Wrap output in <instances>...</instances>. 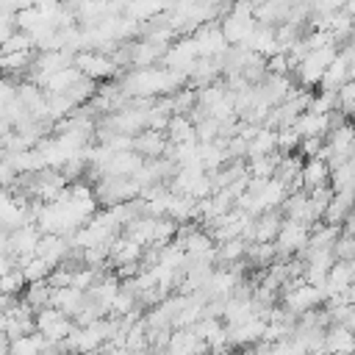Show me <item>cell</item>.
Returning a JSON list of instances; mask_svg holds the SVG:
<instances>
[{"label": "cell", "mask_w": 355, "mask_h": 355, "mask_svg": "<svg viewBox=\"0 0 355 355\" xmlns=\"http://www.w3.org/2000/svg\"><path fill=\"white\" fill-rule=\"evenodd\" d=\"M33 58H36L33 50H22V53H0V75H3V78H11V75H28Z\"/></svg>", "instance_id": "cell-24"}, {"label": "cell", "mask_w": 355, "mask_h": 355, "mask_svg": "<svg viewBox=\"0 0 355 355\" xmlns=\"http://www.w3.org/2000/svg\"><path fill=\"white\" fill-rule=\"evenodd\" d=\"M166 147H169V139H166V133L164 130H141V133H136L133 136V153L136 155H141L144 161H150V158H161L164 153H166Z\"/></svg>", "instance_id": "cell-13"}, {"label": "cell", "mask_w": 355, "mask_h": 355, "mask_svg": "<svg viewBox=\"0 0 355 355\" xmlns=\"http://www.w3.org/2000/svg\"><path fill=\"white\" fill-rule=\"evenodd\" d=\"M291 128L297 130L300 139H311V136L324 139L330 133V114H311V111H305V114H300L291 122Z\"/></svg>", "instance_id": "cell-17"}, {"label": "cell", "mask_w": 355, "mask_h": 355, "mask_svg": "<svg viewBox=\"0 0 355 355\" xmlns=\"http://www.w3.org/2000/svg\"><path fill=\"white\" fill-rule=\"evenodd\" d=\"M166 139L169 144H186V141H197L194 136V122L186 116V114H172L169 122H166Z\"/></svg>", "instance_id": "cell-25"}, {"label": "cell", "mask_w": 355, "mask_h": 355, "mask_svg": "<svg viewBox=\"0 0 355 355\" xmlns=\"http://www.w3.org/2000/svg\"><path fill=\"white\" fill-rule=\"evenodd\" d=\"M22 302L36 313L47 305H53V286L47 280H39V283H28L22 288Z\"/></svg>", "instance_id": "cell-26"}, {"label": "cell", "mask_w": 355, "mask_h": 355, "mask_svg": "<svg viewBox=\"0 0 355 355\" xmlns=\"http://www.w3.org/2000/svg\"><path fill=\"white\" fill-rule=\"evenodd\" d=\"M275 258H277L275 241H272V244L250 241V247H247V261H250V263H255V266H269V263H272Z\"/></svg>", "instance_id": "cell-36"}, {"label": "cell", "mask_w": 355, "mask_h": 355, "mask_svg": "<svg viewBox=\"0 0 355 355\" xmlns=\"http://www.w3.org/2000/svg\"><path fill=\"white\" fill-rule=\"evenodd\" d=\"M17 33V14H8V11H0V44L6 39H11Z\"/></svg>", "instance_id": "cell-42"}, {"label": "cell", "mask_w": 355, "mask_h": 355, "mask_svg": "<svg viewBox=\"0 0 355 355\" xmlns=\"http://www.w3.org/2000/svg\"><path fill=\"white\" fill-rule=\"evenodd\" d=\"M17 266H19L22 277H25V283H39V280H47V277H50V272H53V266H50L47 261H42L39 255H31V258L19 261Z\"/></svg>", "instance_id": "cell-31"}, {"label": "cell", "mask_w": 355, "mask_h": 355, "mask_svg": "<svg viewBox=\"0 0 355 355\" xmlns=\"http://www.w3.org/2000/svg\"><path fill=\"white\" fill-rule=\"evenodd\" d=\"M155 355H169V352H166V349H158V352H155Z\"/></svg>", "instance_id": "cell-49"}, {"label": "cell", "mask_w": 355, "mask_h": 355, "mask_svg": "<svg viewBox=\"0 0 355 355\" xmlns=\"http://www.w3.org/2000/svg\"><path fill=\"white\" fill-rule=\"evenodd\" d=\"M208 355H233L230 349H214V352H208Z\"/></svg>", "instance_id": "cell-46"}, {"label": "cell", "mask_w": 355, "mask_h": 355, "mask_svg": "<svg viewBox=\"0 0 355 355\" xmlns=\"http://www.w3.org/2000/svg\"><path fill=\"white\" fill-rule=\"evenodd\" d=\"M280 297H283L286 311H291L294 316H302V313H308V311H313L316 305H322V302H324L322 291H319V288H313V286H308L302 277L286 280V283H283V288H280Z\"/></svg>", "instance_id": "cell-1"}, {"label": "cell", "mask_w": 355, "mask_h": 355, "mask_svg": "<svg viewBox=\"0 0 355 355\" xmlns=\"http://www.w3.org/2000/svg\"><path fill=\"white\" fill-rule=\"evenodd\" d=\"M338 236H341L338 225H313V227H311V236H308V250L333 247Z\"/></svg>", "instance_id": "cell-34"}, {"label": "cell", "mask_w": 355, "mask_h": 355, "mask_svg": "<svg viewBox=\"0 0 355 355\" xmlns=\"http://www.w3.org/2000/svg\"><path fill=\"white\" fill-rule=\"evenodd\" d=\"M14 94H17V86L11 83V78H3V75H0V108H3L6 103H11Z\"/></svg>", "instance_id": "cell-44"}, {"label": "cell", "mask_w": 355, "mask_h": 355, "mask_svg": "<svg viewBox=\"0 0 355 355\" xmlns=\"http://www.w3.org/2000/svg\"><path fill=\"white\" fill-rule=\"evenodd\" d=\"M83 294L86 291H78L72 286H64V288H53V308L64 311L67 316H75L80 302H83Z\"/></svg>", "instance_id": "cell-28"}, {"label": "cell", "mask_w": 355, "mask_h": 355, "mask_svg": "<svg viewBox=\"0 0 355 355\" xmlns=\"http://www.w3.org/2000/svg\"><path fill=\"white\" fill-rule=\"evenodd\" d=\"M308 236H311V227L308 225H300V222L283 216V225H280L277 239H275L277 258H291V255L305 252L308 250Z\"/></svg>", "instance_id": "cell-4"}, {"label": "cell", "mask_w": 355, "mask_h": 355, "mask_svg": "<svg viewBox=\"0 0 355 355\" xmlns=\"http://www.w3.org/2000/svg\"><path fill=\"white\" fill-rule=\"evenodd\" d=\"M6 347H8V338H6V333L0 330V349H6Z\"/></svg>", "instance_id": "cell-45"}, {"label": "cell", "mask_w": 355, "mask_h": 355, "mask_svg": "<svg viewBox=\"0 0 355 355\" xmlns=\"http://www.w3.org/2000/svg\"><path fill=\"white\" fill-rule=\"evenodd\" d=\"M28 283H25V277H22V272H19V266H14L11 272H6L3 277H0V291L3 294H22V288H25Z\"/></svg>", "instance_id": "cell-37"}, {"label": "cell", "mask_w": 355, "mask_h": 355, "mask_svg": "<svg viewBox=\"0 0 355 355\" xmlns=\"http://www.w3.org/2000/svg\"><path fill=\"white\" fill-rule=\"evenodd\" d=\"M22 50H36L33 47V39L28 33H22V31H17L11 39H6L0 44V53H22Z\"/></svg>", "instance_id": "cell-39"}, {"label": "cell", "mask_w": 355, "mask_h": 355, "mask_svg": "<svg viewBox=\"0 0 355 355\" xmlns=\"http://www.w3.org/2000/svg\"><path fill=\"white\" fill-rule=\"evenodd\" d=\"M69 236H55V233H42L39 244H36V255L42 261H47L50 266H58L67 261V252H69Z\"/></svg>", "instance_id": "cell-15"}, {"label": "cell", "mask_w": 355, "mask_h": 355, "mask_svg": "<svg viewBox=\"0 0 355 355\" xmlns=\"http://www.w3.org/2000/svg\"><path fill=\"white\" fill-rule=\"evenodd\" d=\"M294 67L297 64L288 58V53H275L266 58V75H288L294 72Z\"/></svg>", "instance_id": "cell-38"}, {"label": "cell", "mask_w": 355, "mask_h": 355, "mask_svg": "<svg viewBox=\"0 0 355 355\" xmlns=\"http://www.w3.org/2000/svg\"><path fill=\"white\" fill-rule=\"evenodd\" d=\"M75 327H78V324L72 322V316H67L64 311H58V308H53V305L36 311V333H42V336H44L47 341H53V344L64 341Z\"/></svg>", "instance_id": "cell-5"}, {"label": "cell", "mask_w": 355, "mask_h": 355, "mask_svg": "<svg viewBox=\"0 0 355 355\" xmlns=\"http://www.w3.org/2000/svg\"><path fill=\"white\" fill-rule=\"evenodd\" d=\"M300 147V136H297V130L288 125V128H280L277 130V153L280 155H288L291 150H297Z\"/></svg>", "instance_id": "cell-40"}, {"label": "cell", "mask_w": 355, "mask_h": 355, "mask_svg": "<svg viewBox=\"0 0 355 355\" xmlns=\"http://www.w3.org/2000/svg\"><path fill=\"white\" fill-rule=\"evenodd\" d=\"M241 355H255V349H252V347H247V349H244Z\"/></svg>", "instance_id": "cell-48"}, {"label": "cell", "mask_w": 355, "mask_h": 355, "mask_svg": "<svg viewBox=\"0 0 355 355\" xmlns=\"http://www.w3.org/2000/svg\"><path fill=\"white\" fill-rule=\"evenodd\" d=\"M277 161H280V153L261 155V158H250V161H247V175H250V178H275Z\"/></svg>", "instance_id": "cell-35"}, {"label": "cell", "mask_w": 355, "mask_h": 355, "mask_svg": "<svg viewBox=\"0 0 355 355\" xmlns=\"http://www.w3.org/2000/svg\"><path fill=\"white\" fill-rule=\"evenodd\" d=\"M3 333L8 341L14 338H22V336H31L36 333V313L19 300L8 313H6V322H3Z\"/></svg>", "instance_id": "cell-10"}, {"label": "cell", "mask_w": 355, "mask_h": 355, "mask_svg": "<svg viewBox=\"0 0 355 355\" xmlns=\"http://www.w3.org/2000/svg\"><path fill=\"white\" fill-rule=\"evenodd\" d=\"M272 153H277V130L258 128L247 141V155L244 158L250 161V158H261V155H272Z\"/></svg>", "instance_id": "cell-21"}, {"label": "cell", "mask_w": 355, "mask_h": 355, "mask_svg": "<svg viewBox=\"0 0 355 355\" xmlns=\"http://www.w3.org/2000/svg\"><path fill=\"white\" fill-rule=\"evenodd\" d=\"M175 225H186V222H194L197 219V200L191 197H183V194H172L169 197V205H166V214Z\"/></svg>", "instance_id": "cell-23"}, {"label": "cell", "mask_w": 355, "mask_h": 355, "mask_svg": "<svg viewBox=\"0 0 355 355\" xmlns=\"http://www.w3.org/2000/svg\"><path fill=\"white\" fill-rule=\"evenodd\" d=\"M92 191H94V200L108 205V208L141 197V186L133 178H97Z\"/></svg>", "instance_id": "cell-3"}, {"label": "cell", "mask_w": 355, "mask_h": 355, "mask_svg": "<svg viewBox=\"0 0 355 355\" xmlns=\"http://www.w3.org/2000/svg\"><path fill=\"white\" fill-rule=\"evenodd\" d=\"M78 78H80V69L67 67V69H58L55 75H50V78L42 83V89H44V94H64Z\"/></svg>", "instance_id": "cell-30"}, {"label": "cell", "mask_w": 355, "mask_h": 355, "mask_svg": "<svg viewBox=\"0 0 355 355\" xmlns=\"http://www.w3.org/2000/svg\"><path fill=\"white\" fill-rule=\"evenodd\" d=\"M64 94H67V97H69V100H72V103L80 108V105H86V103H89V100L97 94V80H92V78L80 75V78H78V80H75V83H72V86H69Z\"/></svg>", "instance_id": "cell-33"}, {"label": "cell", "mask_w": 355, "mask_h": 355, "mask_svg": "<svg viewBox=\"0 0 355 355\" xmlns=\"http://www.w3.org/2000/svg\"><path fill=\"white\" fill-rule=\"evenodd\" d=\"M205 349L208 347L194 333V327H175L172 336H169V344H166V352L169 355H202Z\"/></svg>", "instance_id": "cell-14"}, {"label": "cell", "mask_w": 355, "mask_h": 355, "mask_svg": "<svg viewBox=\"0 0 355 355\" xmlns=\"http://www.w3.org/2000/svg\"><path fill=\"white\" fill-rule=\"evenodd\" d=\"M283 211L280 214H286V219H294V222H300V225H308V227H313L322 216H319V211L313 208V202H311V194L302 189V191H291V194H286V200H283V205H280Z\"/></svg>", "instance_id": "cell-8"}, {"label": "cell", "mask_w": 355, "mask_h": 355, "mask_svg": "<svg viewBox=\"0 0 355 355\" xmlns=\"http://www.w3.org/2000/svg\"><path fill=\"white\" fill-rule=\"evenodd\" d=\"M333 255L336 261H352L355 258V236H338L336 244H333Z\"/></svg>", "instance_id": "cell-41"}, {"label": "cell", "mask_w": 355, "mask_h": 355, "mask_svg": "<svg viewBox=\"0 0 355 355\" xmlns=\"http://www.w3.org/2000/svg\"><path fill=\"white\" fill-rule=\"evenodd\" d=\"M247 247H250L247 239H227V241L216 244V261L227 263V266H236V263H241V258H247Z\"/></svg>", "instance_id": "cell-27"}, {"label": "cell", "mask_w": 355, "mask_h": 355, "mask_svg": "<svg viewBox=\"0 0 355 355\" xmlns=\"http://www.w3.org/2000/svg\"><path fill=\"white\" fill-rule=\"evenodd\" d=\"M39 239H42V233H39V227L31 222V225H22V227H17V230H11L8 233V255L19 263V261H25V258H31V255H36V244H39Z\"/></svg>", "instance_id": "cell-12"}, {"label": "cell", "mask_w": 355, "mask_h": 355, "mask_svg": "<svg viewBox=\"0 0 355 355\" xmlns=\"http://www.w3.org/2000/svg\"><path fill=\"white\" fill-rule=\"evenodd\" d=\"M300 180H302V189H305V191H313V189H319V186H327V183H330V164L322 161V158H308V161H302Z\"/></svg>", "instance_id": "cell-20"}, {"label": "cell", "mask_w": 355, "mask_h": 355, "mask_svg": "<svg viewBox=\"0 0 355 355\" xmlns=\"http://www.w3.org/2000/svg\"><path fill=\"white\" fill-rule=\"evenodd\" d=\"M322 147H324V139H319V136H311V139H300V150H302L308 158H316Z\"/></svg>", "instance_id": "cell-43"}, {"label": "cell", "mask_w": 355, "mask_h": 355, "mask_svg": "<svg viewBox=\"0 0 355 355\" xmlns=\"http://www.w3.org/2000/svg\"><path fill=\"white\" fill-rule=\"evenodd\" d=\"M191 42H194L197 58H219V55L230 47L227 39H225L222 31H219V22H205V25H200V28L191 33Z\"/></svg>", "instance_id": "cell-7"}, {"label": "cell", "mask_w": 355, "mask_h": 355, "mask_svg": "<svg viewBox=\"0 0 355 355\" xmlns=\"http://www.w3.org/2000/svg\"><path fill=\"white\" fill-rule=\"evenodd\" d=\"M72 67L80 69V75H86V78H92V80H108V78L116 75V64H114V58L105 55V53H97V50L75 53Z\"/></svg>", "instance_id": "cell-6"}, {"label": "cell", "mask_w": 355, "mask_h": 355, "mask_svg": "<svg viewBox=\"0 0 355 355\" xmlns=\"http://www.w3.org/2000/svg\"><path fill=\"white\" fill-rule=\"evenodd\" d=\"M355 355V330L344 327V324H333L330 330H324V355Z\"/></svg>", "instance_id": "cell-19"}, {"label": "cell", "mask_w": 355, "mask_h": 355, "mask_svg": "<svg viewBox=\"0 0 355 355\" xmlns=\"http://www.w3.org/2000/svg\"><path fill=\"white\" fill-rule=\"evenodd\" d=\"M263 3H266V0H250V6H252V11H255L258 6H263Z\"/></svg>", "instance_id": "cell-47"}, {"label": "cell", "mask_w": 355, "mask_h": 355, "mask_svg": "<svg viewBox=\"0 0 355 355\" xmlns=\"http://www.w3.org/2000/svg\"><path fill=\"white\" fill-rule=\"evenodd\" d=\"M169 191L191 197V200H202L214 189H211V178H208V172L202 166H178L172 180H169Z\"/></svg>", "instance_id": "cell-2"}, {"label": "cell", "mask_w": 355, "mask_h": 355, "mask_svg": "<svg viewBox=\"0 0 355 355\" xmlns=\"http://www.w3.org/2000/svg\"><path fill=\"white\" fill-rule=\"evenodd\" d=\"M194 333L205 341V347L214 352V349H225L227 347V330L222 324V319H214V316H202L197 324H194Z\"/></svg>", "instance_id": "cell-18"}, {"label": "cell", "mask_w": 355, "mask_h": 355, "mask_svg": "<svg viewBox=\"0 0 355 355\" xmlns=\"http://www.w3.org/2000/svg\"><path fill=\"white\" fill-rule=\"evenodd\" d=\"M255 25L258 22H255L252 14H236V11H227L219 19V31H222V36L227 39L230 47H241L250 39V33L255 31Z\"/></svg>", "instance_id": "cell-9"}, {"label": "cell", "mask_w": 355, "mask_h": 355, "mask_svg": "<svg viewBox=\"0 0 355 355\" xmlns=\"http://www.w3.org/2000/svg\"><path fill=\"white\" fill-rule=\"evenodd\" d=\"M283 225V214L280 208H272V211H263L261 216H255L252 222V233H250V241H261V244H272L277 239V230Z\"/></svg>", "instance_id": "cell-16"}, {"label": "cell", "mask_w": 355, "mask_h": 355, "mask_svg": "<svg viewBox=\"0 0 355 355\" xmlns=\"http://www.w3.org/2000/svg\"><path fill=\"white\" fill-rule=\"evenodd\" d=\"M330 183L333 191H355V161H344L330 169Z\"/></svg>", "instance_id": "cell-32"}, {"label": "cell", "mask_w": 355, "mask_h": 355, "mask_svg": "<svg viewBox=\"0 0 355 355\" xmlns=\"http://www.w3.org/2000/svg\"><path fill=\"white\" fill-rule=\"evenodd\" d=\"M47 338L42 333H31V336H22V338H14L8 341V355H42L47 349Z\"/></svg>", "instance_id": "cell-29"}, {"label": "cell", "mask_w": 355, "mask_h": 355, "mask_svg": "<svg viewBox=\"0 0 355 355\" xmlns=\"http://www.w3.org/2000/svg\"><path fill=\"white\" fill-rule=\"evenodd\" d=\"M161 61H164V67H166V69H172V72H180V75H189L191 64L197 61V50H194V42H191V36H180L175 44H169Z\"/></svg>", "instance_id": "cell-11"}, {"label": "cell", "mask_w": 355, "mask_h": 355, "mask_svg": "<svg viewBox=\"0 0 355 355\" xmlns=\"http://www.w3.org/2000/svg\"><path fill=\"white\" fill-rule=\"evenodd\" d=\"M352 211H355V191H336L333 200H330V205L324 208V216L322 219L327 225H341Z\"/></svg>", "instance_id": "cell-22"}]
</instances>
